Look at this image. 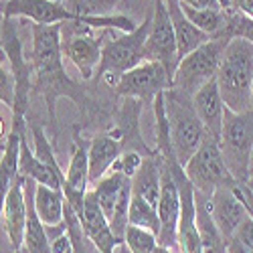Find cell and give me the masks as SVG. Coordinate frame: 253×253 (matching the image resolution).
I'll return each instance as SVG.
<instances>
[{
  "instance_id": "cell-1",
  "label": "cell",
  "mask_w": 253,
  "mask_h": 253,
  "mask_svg": "<svg viewBox=\"0 0 253 253\" xmlns=\"http://www.w3.org/2000/svg\"><path fill=\"white\" fill-rule=\"evenodd\" d=\"M63 59L61 25H33V89L45 97L51 120H55V103L59 97H69L79 105L83 103V89L67 75Z\"/></svg>"
},
{
  "instance_id": "cell-2",
  "label": "cell",
  "mask_w": 253,
  "mask_h": 253,
  "mask_svg": "<svg viewBox=\"0 0 253 253\" xmlns=\"http://www.w3.org/2000/svg\"><path fill=\"white\" fill-rule=\"evenodd\" d=\"M217 85L227 110L247 112L253 108V43L247 39H229L217 73Z\"/></svg>"
},
{
  "instance_id": "cell-3",
  "label": "cell",
  "mask_w": 253,
  "mask_h": 253,
  "mask_svg": "<svg viewBox=\"0 0 253 253\" xmlns=\"http://www.w3.org/2000/svg\"><path fill=\"white\" fill-rule=\"evenodd\" d=\"M164 105H166V118L168 128H170V142L172 150L180 166H184L199 146L209 138V132L203 126L201 118L193 108V99L176 91L166 89L164 91Z\"/></svg>"
},
{
  "instance_id": "cell-4",
  "label": "cell",
  "mask_w": 253,
  "mask_h": 253,
  "mask_svg": "<svg viewBox=\"0 0 253 253\" xmlns=\"http://www.w3.org/2000/svg\"><path fill=\"white\" fill-rule=\"evenodd\" d=\"M150 20H152V14L146 16L134 31L122 33L118 37H112L105 41L99 67L93 77L95 81L110 83L112 87H116L120 77L126 71L140 65L144 61V45H146V37H148V31H150Z\"/></svg>"
},
{
  "instance_id": "cell-5",
  "label": "cell",
  "mask_w": 253,
  "mask_h": 253,
  "mask_svg": "<svg viewBox=\"0 0 253 253\" xmlns=\"http://www.w3.org/2000/svg\"><path fill=\"white\" fill-rule=\"evenodd\" d=\"M219 148L233 178L247 182L253 156V108L247 112H225Z\"/></svg>"
},
{
  "instance_id": "cell-6",
  "label": "cell",
  "mask_w": 253,
  "mask_h": 253,
  "mask_svg": "<svg viewBox=\"0 0 253 253\" xmlns=\"http://www.w3.org/2000/svg\"><path fill=\"white\" fill-rule=\"evenodd\" d=\"M229 39L225 33L209 39L207 43H203L199 49L193 53H188L182 57L176 65L174 77H172V89L193 97L205 83L217 79L221 59L225 53V47L229 43Z\"/></svg>"
},
{
  "instance_id": "cell-7",
  "label": "cell",
  "mask_w": 253,
  "mask_h": 253,
  "mask_svg": "<svg viewBox=\"0 0 253 253\" xmlns=\"http://www.w3.org/2000/svg\"><path fill=\"white\" fill-rule=\"evenodd\" d=\"M110 31H95L81 18H71L61 23V49L63 57L73 63V67L83 81H91L97 73L103 43Z\"/></svg>"
},
{
  "instance_id": "cell-8",
  "label": "cell",
  "mask_w": 253,
  "mask_h": 253,
  "mask_svg": "<svg viewBox=\"0 0 253 253\" xmlns=\"http://www.w3.org/2000/svg\"><path fill=\"white\" fill-rule=\"evenodd\" d=\"M182 168H184V174L188 176V180L193 182V186L205 195H213L221 186L237 184V180L229 172V168L223 160L219 140L213 136H209L199 146V150L188 158V162Z\"/></svg>"
},
{
  "instance_id": "cell-9",
  "label": "cell",
  "mask_w": 253,
  "mask_h": 253,
  "mask_svg": "<svg viewBox=\"0 0 253 253\" xmlns=\"http://www.w3.org/2000/svg\"><path fill=\"white\" fill-rule=\"evenodd\" d=\"M162 160L170 168V172L178 184V191H180V217H178V229H176V247L180 253H203V243H201L199 227H197L195 186L184 174V168L180 166L174 154L162 156Z\"/></svg>"
},
{
  "instance_id": "cell-10",
  "label": "cell",
  "mask_w": 253,
  "mask_h": 253,
  "mask_svg": "<svg viewBox=\"0 0 253 253\" xmlns=\"http://www.w3.org/2000/svg\"><path fill=\"white\" fill-rule=\"evenodd\" d=\"M172 87V79L158 61H142L134 69L126 71L114 87L120 97H134L144 105L154 103L156 95Z\"/></svg>"
},
{
  "instance_id": "cell-11",
  "label": "cell",
  "mask_w": 253,
  "mask_h": 253,
  "mask_svg": "<svg viewBox=\"0 0 253 253\" xmlns=\"http://www.w3.org/2000/svg\"><path fill=\"white\" fill-rule=\"evenodd\" d=\"M144 61H158L164 65L170 79L174 77L178 65V49H176V37L172 29V20L168 14L164 0H154L150 31L146 37L144 45Z\"/></svg>"
},
{
  "instance_id": "cell-12",
  "label": "cell",
  "mask_w": 253,
  "mask_h": 253,
  "mask_svg": "<svg viewBox=\"0 0 253 253\" xmlns=\"http://www.w3.org/2000/svg\"><path fill=\"white\" fill-rule=\"evenodd\" d=\"M162 158V156H160ZM158 217H160V233L158 245L174 247L176 245V229L180 217V191L170 172L168 164L162 160V176H160V195H158Z\"/></svg>"
},
{
  "instance_id": "cell-13",
  "label": "cell",
  "mask_w": 253,
  "mask_h": 253,
  "mask_svg": "<svg viewBox=\"0 0 253 253\" xmlns=\"http://www.w3.org/2000/svg\"><path fill=\"white\" fill-rule=\"evenodd\" d=\"M27 219H29V207H27V195H25V178L18 174L14 184L4 199L2 215L0 223L4 227V233L10 241L12 253H23L25 249V231H27Z\"/></svg>"
},
{
  "instance_id": "cell-14",
  "label": "cell",
  "mask_w": 253,
  "mask_h": 253,
  "mask_svg": "<svg viewBox=\"0 0 253 253\" xmlns=\"http://www.w3.org/2000/svg\"><path fill=\"white\" fill-rule=\"evenodd\" d=\"M77 217H79L83 233H85L87 241L97 249V253H116L122 239H118L114 235L110 221L103 215V211H101V207L95 199L93 188H89V191L85 193L83 209H81V213Z\"/></svg>"
},
{
  "instance_id": "cell-15",
  "label": "cell",
  "mask_w": 253,
  "mask_h": 253,
  "mask_svg": "<svg viewBox=\"0 0 253 253\" xmlns=\"http://www.w3.org/2000/svg\"><path fill=\"white\" fill-rule=\"evenodd\" d=\"M2 16L25 18L33 25H61L75 14L57 0H8Z\"/></svg>"
},
{
  "instance_id": "cell-16",
  "label": "cell",
  "mask_w": 253,
  "mask_h": 253,
  "mask_svg": "<svg viewBox=\"0 0 253 253\" xmlns=\"http://www.w3.org/2000/svg\"><path fill=\"white\" fill-rule=\"evenodd\" d=\"M211 215H213L225 241L233 239L239 225L247 219V211L233 186H221L211 195Z\"/></svg>"
},
{
  "instance_id": "cell-17",
  "label": "cell",
  "mask_w": 253,
  "mask_h": 253,
  "mask_svg": "<svg viewBox=\"0 0 253 253\" xmlns=\"http://www.w3.org/2000/svg\"><path fill=\"white\" fill-rule=\"evenodd\" d=\"M144 108V103L134 99V97H124V105L116 118V126L110 130L114 136L120 138V142L124 144V150H138L144 156L154 154V150H150L146 146L142 134H140V112Z\"/></svg>"
},
{
  "instance_id": "cell-18",
  "label": "cell",
  "mask_w": 253,
  "mask_h": 253,
  "mask_svg": "<svg viewBox=\"0 0 253 253\" xmlns=\"http://www.w3.org/2000/svg\"><path fill=\"white\" fill-rule=\"evenodd\" d=\"M191 99H193V108H195L197 116L201 118L203 126L207 128L209 136H213V138L219 140L227 108H225V101H223V97L219 93L217 79L205 83V85Z\"/></svg>"
},
{
  "instance_id": "cell-19",
  "label": "cell",
  "mask_w": 253,
  "mask_h": 253,
  "mask_svg": "<svg viewBox=\"0 0 253 253\" xmlns=\"http://www.w3.org/2000/svg\"><path fill=\"white\" fill-rule=\"evenodd\" d=\"M27 126H18L12 128L18 132L20 136V146H18V174L23 178H33L37 184H47V186H55V188H63L65 176L57 174L53 168H49L43 160H39L37 154L33 152V148L27 144Z\"/></svg>"
},
{
  "instance_id": "cell-20",
  "label": "cell",
  "mask_w": 253,
  "mask_h": 253,
  "mask_svg": "<svg viewBox=\"0 0 253 253\" xmlns=\"http://www.w3.org/2000/svg\"><path fill=\"white\" fill-rule=\"evenodd\" d=\"M124 152V144L112 132L95 134L89 140V184L93 186L112 170L114 162Z\"/></svg>"
},
{
  "instance_id": "cell-21",
  "label": "cell",
  "mask_w": 253,
  "mask_h": 253,
  "mask_svg": "<svg viewBox=\"0 0 253 253\" xmlns=\"http://www.w3.org/2000/svg\"><path fill=\"white\" fill-rule=\"evenodd\" d=\"M164 2H166L168 14H170V20H172V29H174V37H176V49H178V61L182 57H186L188 53H193L195 49H199L209 39H213L207 33H203L201 29H197L191 20L186 18L178 0H164Z\"/></svg>"
},
{
  "instance_id": "cell-22",
  "label": "cell",
  "mask_w": 253,
  "mask_h": 253,
  "mask_svg": "<svg viewBox=\"0 0 253 253\" xmlns=\"http://www.w3.org/2000/svg\"><path fill=\"white\" fill-rule=\"evenodd\" d=\"M33 207L45 227H57L65 221V195H63V188L35 184Z\"/></svg>"
},
{
  "instance_id": "cell-23",
  "label": "cell",
  "mask_w": 253,
  "mask_h": 253,
  "mask_svg": "<svg viewBox=\"0 0 253 253\" xmlns=\"http://www.w3.org/2000/svg\"><path fill=\"white\" fill-rule=\"evenodd\" d=\"M160 176H162V158L158 152L144 156L138 172L132 176V193L144 197L148 203L156 205L160 195Z\"/></svg>"
},
{
  "instance_id": "cell-24",
  "label": "cell",
  "mask_w": 253,
  "mask_h": 253,
  "mask_svg": "<svg viewBox=\"0 0 253 253\" xmlns=\"http://www.w3.org/2000/svg\"><path fill=\"white\" fill-rule=\"evenodd\" d=\"M35 184L37 182L33 178H25V195H27V207H29V219H27V231H25V249H27V253H53L47 227L39 219L37 211L33 207Z\"/></svg>"
},
{
  "instance_id": "cell-25",
  "label": "cell",
  "mask_w": 253,
  "mask_h": 253,
  "mask_svg": "<svg viewBox=\"0 0 253 253\" xmlns=\"http://www.w3.org/2000/svg\"><path fill=\"white\" fill-rule=\"evenodd\" d=\"M182 10H184L186 18L191 20L197 29L207 33L209 37H217L225 29L227 12L223 8H191V6H182Z\"/></svg>"
},
{
  "instance_id": "cell-26",
  "label": "cell",
  "mask_w": 253,
  "mask_h": 253,
  "mask_svg": "<svg viewBox=\"0 0 253 253\" xmlns=\"http://www.w3.org/2000/svg\"><path fill=\"white\" fill-rule=\"evenodd\" d=\"M128 225L144 227L150 229L152 233H160V217H158V209L156 205L148 203L144 197L134 195L130 199V209H128Z\"/></svg>"
},
{
  "instance_id": "cell-27",
  "label": "cell",
  "mask_w": 253,
  "mask_h": 253,
  "mask_svg": "<svg viewBox=\"0 0 253 253\" xmlns=\"http://www.w3.org/2000/svg\"><path fill=\"white\" fill-rule=\"evenodd\" d=\"M124 245L128 247L130 253H152L158 247V235L152 233L150 229L128 225L124 233Z\"/></svg>"
},
{
  "instance_id": "cell-28",
  "label": "cell",
  "mask_w": 253,
  "mask_h": 253,
  "mask_svg": "<svg viewBox=\"0 0 253 253\" xmlns=\"http://www.w3.org/2000/svg\"><path fill=\"white\" fill-rule=\"evenodd\" d=\"M29 128H31V134H33V152L37 154V158L43 160L49 168H53L57 174L65 176V172L61 170V166H59V162H57V158H55L53 146H51V142H49L47 136H45V130L41 128L39 124H35V122L29 124Z\"/></svg>"
},
{
  "instance_id": "cell-29",
  "label": "cell",
  "mask_w": 253,
  "mask_h": 253,
  "mask_svg": "<svg viewBox=\"0 0 253 253\" xmlns=\"http://www.w3.org/2000/svg\"><path fill=\"white\" fill-rule=\"evenodd\" d=\"M120 2L122 0H67L65 6L75 16H101V14H114Z\"/></svg>"
},
{
  "instance_id": "cell-30",
  "label": "cell",
  "mask_w": 253,
  "mask_h": 253,
  "mask_svg": "<svg viewBox=\"0 0 253 253\" xmlns=\"http://www.w3.org/2000/svg\"><path fill=\"white\" fill-rule=\"evenodd\" d=\"M223 33L231 39L241 37V39H247L249 43H253V18L239 12H227V23Z\"/></svg>"
},
{
  "instance_id": "cell-31",
  "label": "cell",
  "mask_w": 253,
  "mask_h": 253,
  "mask_svg": "<svg viewBox=\"0 0 253 253\" xmlns=\"http://www.w3.org/2000/svg\"><path fill=\"white\" fill-rule=\"evenodd\" d=\"M142 160H144V154L142 152H138V150H124L120 154V158L114 162L110 172H118V174H124V176L132 178L138 172Z\"/></svg>"
},
{
  "instance_id": "cell-32",
  "label": "cell",
  "mask_w": 253,
  "mask_h": 253,
  "mask_svg": "<svg viewBox=\"0 0 253 253\" xmlns=\"http://www.w3.org/2000/svg\"><path fill=\"white\" fill-rule=\"evenodd\" d=\"M0 103L8 110H12L14 105V79L4 63H0Z\"/></svg>"
},
{
  "instance_id": "cell-33",
  "label": "cell",
  "mask_w": 253,
  "mask_h": 253,
  "mask_svg": "<svg viewBox=\"0 0 253 253\" xmlns=\"http://www.w3.org/2000/svg\"><path fill=\"white\" fill-rule=\"evenodd\" d=\"M233 191H235V195L241 199V203H243V207H245V211H247V215L253 219V188H251L247 182H237V184L233 186Z\"/></svg>"
},
{
  "instance_id": "cell-34",
  "label": "cell",
  "mask_w": 253,
  "mask_h": 253,
  "mask_svg": "<svg viewBox=\"0 0 253 253\" xmlns=\"http://www.w3.org/2000/svg\"><path fill=\"white\" fill-rule=\"evenodd\" d=\"M235 239H239L243 245H247L249 249H253V219L247 215V219L239 225L237 233H235Z\"/></svg>"
},
{
  "instance_id": "cell-35",
  "label": "cell",
  "mask_w": 253,
  "mask_h": 253,
  "mask_svg": "<svg viewBox=\"0 0 253 253\" xmlns=\"http://www.w3.org/2000/svg\"><path fill=\"white\" fill-rule=\"evenodd\" d=\"M10 132H12V116L8 118L4 112H0V150H4Z\"/></svg>"
},
{
  "instance_id": "cell-36",
  "label": "cell",
  "mask_w": 253,
  "mask_h": 253,
  "mask_svg": "<svg viewBox=\"0 0 253 253\" xmlns=\"http://www.w3.org/2000/svg\"><path fill=\"white\" fill-rule=\"evenodd\" d=\"M51 251L53 253H67V251H71V237H69L67 231L51 239Z\"/></svg>"
},
{
  "instance_id": "cell-37",
  "label": "cell",
  "mask_w": 253,
  "mask_h": 253,
  "mask_svg": "<svg viewBox=\"0 0 253 253\" xmlns=\"http://www.w3.org/2000/svg\"><path fill=\"white\" fill-rule=\"evenodd\" d=\"M231 12H239L249 18H253V0H229Z\"/></svg>"
},
{
  "instance_id": "cell-38",
  "label": "cell",
  "mask_w": 253,
  "mask_h": 253,
  "mask_svg": "<svg viewBox=\"0 0 253 253\" xmlns=\"http://www.w3.org/2000/svg\"><path fill=\"white\" fill-rule=\"evenodd\" d=\"M178 2L191 8H221L219 0H178Z\"/></svg>"
},
{
  "instance_id": "cell-39",
  "label": "cell",
  "mask_w": 253,
  "mask_h": 253,
  "mask_svg": "<svg viewBox=\"0 0 253 253\" xmlns=\"http://www.w3.org/2000/svg\"><path fill=\"white\" fill-rule=\"evenodd\" d=\"M225 253H253V249H249L247 245H243L239 239H229L227 241V247H225Z\"/></svg>"
},
{
  "instance_id": "cell-40",
  "label": "cell",
  "mask_w": 253,
  "mask_h": 253,
  "mask_svg": "<svg viewBox=\"0 0 253 253\" xmlns=\"http://www.w3.org/2000/svg\"><path fill=\"white\" fill-rule=\"evenodd\" d=\"M152 253H172V249H170V247H164V245H158Z\"/></svg>"
},
{
  "instance_id": "cell-41",
  "label": "cell",
  "mask_w": 253,
  "mask_h": 253,
  "mask_svg": "<svg viewBox=\"0 0 253 253\" xmlns=\"http://www.w3.org/2000/svg\"><path fill=\"white\" fill-rule=\"evenodd\" d=\"M8 4V0H0V14H2L4 12V6Z\"/></svg>"
},
{
  "instance_id": "cell-42",
  "label": "cell",
  "mask_w": 253,
  "mask_h": 253,
  "mask_svg": "<svg viewBox=\"0 0 253 253\" xmlns=\"http://www.w3.org/2000/svg\"><path fill=\"white\" fill-rule=\"evenodd\" d=\"M2 23H4V16L0 14V37H2ZM0 49H2V47H0Z\"/></svg>"
},
{
  "instance_id": "cell-43",
  "label": "cell",
  "mask_w": 253,
  "mask_h": 253,
  "mask_svg": "<svg viewBox=\"0 0 253 253\" xmlns=\"http://www.w3.org/2000/svg\"><path fill=\"white\" fill-rule=\"evenodd\" d=\"M247 184L253 188V174H249V178H247Z\"/></svg>"
},
{
  "instance_id": "cell-44",
  "label": "cell",
  "mask_w": 253,
  "mask_h": 253,
  "mask_svg": "<svg viewBox=\"0 0 253 253\" xmlns=\"http://www.w3.org/2000/svg\"><path fill=\"white\" fill-rule=\"evenodd\" d=\"M251 174H253V156H251Z\"/></svg>"
},
{
  "instance_id": "cell-45",
  "label": "cell",
  "mask_w": 253,
  "mask_h": 253,
  "mask_svg": "<svg viewBox=\"0 0 253 253\" xmlns=\"http://www.w3.org/2000/svg\"><path fill=\"white\" fill-rule=\"evenodd\" d=\"M67 253H73V251H67Z\"/></svg>"
}]
</instances>
